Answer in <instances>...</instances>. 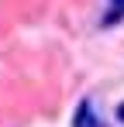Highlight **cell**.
Returning a JSON list of instances; mask_svg holds the SVG:
<instances>
[{"label":"cell","mask_w":124,"mask_h":127,"mask_svg":"<svg viewBox=\"0 0 124 127\" xmlns=\"http://www.w3.org/2000/svg\"><path fill=\"white\" fill-rule=\"evenodd\" d=\"M72 127H103V120L97 117V110H93L90 100H83V103L76 106V113H72Z\"/></svg>","instance_id":"cell-1"},{"label":"cell","mask_w":124,"mask_h":127,"mask_svg":"<svg viewBox=\"0 0 124 127\" xmlns=\"http://www.w3.org/2000/svg\"><path fill=\"white\" fill-rule=\"evenodd\" d=\"M117 124H124V100L117 103Z\"/></svg>","instance_id":"cell-3"},{"label":"cell","mask_w":124,"mask_h":127,"mask_svg":"<svg viewBox=\"0 0 124 127\" xmlns=\"http://www.w3.org/2000/svg\"><path fill=\"white\" fill-rule=\"evenodd\" d=\"M121 17H124V0H114V14H107L103 24H117Z\"/></svg>","instance_id":"cell-2"}]
</instances>
